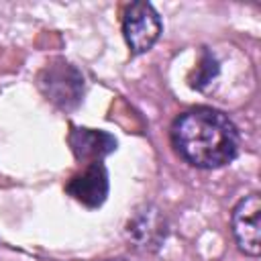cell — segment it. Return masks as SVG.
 <instances>
[{"label": "cell", "instance_id": "cell-2", "mask_svg": "<svg viewBox=\"0 0 261 261\" xmlns=\"http://www.w3.org/2000/svg\"><path fill=\"white\" fill-rule=\"evenodd\" d=\"M161 18L153 4L149 2H130L122 12V35L130 53H147L161 35Z\"/></svg>", "mask_w": 261, "mask_h": 261}, {"label": "cell", "instance_id": "cell-1", "mask_svg": "<svg viewBox=\"0 0 261 261\" xmlns=\"http://www.w3.org/2000/svg\"><path fill=\"white\" fill-rule=\"evenodd\" d=\"M171 145L190 165L218 169L234 161L241 139L234 122L220 110L196 106L181 112L171 124Z\"/></svg>", "mask_w": 261, "mask_h": 261}, {"label": "cell", "instance_id": "cell-5", "mask_svg": "<svg viewBox=\"0 0 261 261\" xmlns=\"http://www.w3.org/2000/svg\"><path fill=\"white\" fill-rule=\"evenodd\" d=\"M108 190H110L108 171H106V167H104L102 161L88 163L65 186V192L73 200H77L80 204H84L88 208L102 206L104 200H106V196H108Z\"/></svg>", "mask_w": 261, "mask_h": 261}, {"label": "cell", "instance_id": "cell-7", "mask_svg": "<svg viewBox=\"0 0 261 261\" xmlns=\"http://www.w3.org/2000/svg\"><path fill=\"white\" fill-rule=\"evenodd\" d=\"M218 61L214 59V55L208 51V49H204L202 51V61H200V65H198V69H196V73H194V77L190 80V84H192V88H196V90H208V86L212 84V80L218 75Z\"/></svg>", "mask_w": 261, "mask_h": 261}, {"label": "cell", "instance_id": "cell-3", "mask_svg": "<svg viewBox=\"0 0 261 261\" xmlns=\"http://www.w3.org/2000/svg\"><path fill=\"white\" fill-rule=\"evenodd\" d=\"M39 88L59 108H75L84 98V77L67 61L47 65L39 73Z\"/></svg>", "mask_w": 261, "mask_h": 261}, {"label": "cell", "instance_id": "cell-8", "mask_svg": "<svg viewBox=\"0 0 261 261\" xmlns=\"http://www.w3.org/2000/svg\"><path fill=\"white\" fill-rule=\"evenodd\" d=\"M104 261H128V259H120V257H116V259H104Z\"/></svg>", "mask_w": 261, "mask_h": 261}, {"label": "cell", "instance_id": "cell-4", "mask_svg": "<svg viewBox=\"0 0 261 261\" xmlns=\"http://www.w3.org/2000/svg\"><path fill=\"white\" fill-rule=\"evenodd\" d=\"M230 230L241 253L259 257L261 253V198L257 192L241 198L230 212Z\"/></svg>", "mask_w": 261, "mask_h": 261}, {"label": "cell", "instance_id": "cell-6", "mask_svg": "<svg viewBox=\"0 0 261 261\" xmlns=\"http://www.w3.org/2000/svg\"><path fill=\"white\" fill-rule=\"evenodd\" d=\"M69 145L80 161H102L116 149V139L106 130L96 128H73L69 133Z\"/></svg>", "mask_w": 261, "mask_h": 261}]
</instances>
